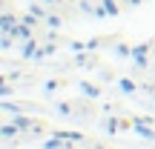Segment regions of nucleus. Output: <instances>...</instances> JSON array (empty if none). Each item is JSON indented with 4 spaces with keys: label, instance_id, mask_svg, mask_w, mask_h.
I'll list each match as a JSON object with an SVG mask.
<instances>
[{
    "label": "nucleus",
    "instance_id": "20e7f679",
    "mask_svg": "<svg viewBox=\"0 0 155 149\" xmlns=\"http://www.w3.org/2000/svg\"><path fill=\"white\" fill-rule=\"evenodd\" d=\"M17 132V123H6V126H0V138H15Z\"/></svg>",
    "mask_w": 155,
    "mask_h": 149
},
{
    "label": "nucleus",
    "instance_id": "f257e3e1",
    "mask_svg": "<svg viewBox=\"0 0 155 149\" xmlns=\"http://www.w3.org/2000/svg\"><path fill=\"white\" fill-rule=\"evenodd\" d=\"M135 132H138L141 138H147V141H155V132L147 126V121H144V118H141V121H135Z\"/></svg>",
    "mask_w": 155,
    "mask_h": 149
},
{
    "label": "nucleus",
    "instance_id": "9d476101",
    "mask_svg": "<svg viewBox=\"0 0 155 149\" xmlns=\"http://www.w3.org/2000/svg\"><path fill=\"white\" fill-rule=\"evenodd\" d=\"M104 9L109 11V15H118V3L115 0H104Z\"/></svg>",
    "mask_w": 155,
    "mask_h": 149
},
{
    "label": "nucleus",
    "instance_id": "39448f33",
    "mask_svg": "<svg viewBox=\"0 0 155 149\" xmlns=\"http://www.w3.org/2000/svg\"><path fill=\"white\" fill-rule=\"evenodd\" d=\"M0 26H3V32H15V17L3 15V17H0Z\"/></svg>",
    "mask_w": 155,
    "mask_h": 149
},
{
    "label": "nucleus",
    "instance_id": "1a4fd4ad",
    "mask_svg": "<svg viewBox=\"0 0 155 149\" xmlns=\"http://www.w3.org/2000/svg\"><path fill=\"white\" fill-rule=\"evenodd\" d=\"M32 55H35V40L29 37V40H26V46H23V57H32Z\"/></svg>",
    "mask_w": 155,
    "mask_h": 149
},
{
    "label": "nucleus",
    "instance_id": "0eeeda50",
    "mask_svg": "<svg viewBox=\"0 0 155 149\" xmlns=\"http://www.w3.org/2000/svg\"><path fill=\"white\" fill-rule=\"evenodd\" d=\"M15 123H17V129H29V126H32V121L23 118V115H15Z\"/></svg>",
    "mask_w": 155,
    "mask_h": 149
},
{
    "label": "nucleus",
    "instance_id": "7ed1b4c3",
    "mask_svg": "<svg viewBox=\"0 0 155 149\" xmlns=\"http://www.w3.org/2000/svg\"><path fill=\"white\" fill-rule=\"evenodd\" d=\"M9 34H15V37H20V40H29V37H32V32H29V23L15 26V32H9Z\"/></svg>",
    "mask_w": 155,
    "mask_h": 149
},
{
    "label": "nucleus",
    "instance_id": "9b49d317",
    "mask_svg": "<svg viewBox=\"0 0 155 149\" xmlns=\"http://www.w3.org/2000/svg\"><path fill=\"white\" fill-rule=\"evenodd\" d=\"M0 46H3V49H9V46H12V34H9V32L3 34V40H0Z\"/></svg>",
    "mask_w": 155,
    "mask_h": 149
},
{
    "label": "nucleus",
    "instance_id": "6e6552de",
    "mask_svg": "<svg viewBox=\"0 0 155 149\" xmlns=\"http://www.w3.org/2000/svg\"><path fill=\"white\" fill-rule=\"evenodd\" d=\"M81 89H83V95H89V98H98V89H95L92 83H81Z\"/></svg>",
    "mask_w": 155,
    "mask_h": 149
},
{
    "label": "nucleus",
    "instance_id": "ddd939ff",
    "mask_svg": "<svg viewBox=\"0 0 155 149\" xmlns=\"http://www.w3.org/2000/svg\"><path fill=\"white\" fill-rule=\"evenodd\" d=\"M46 3H49V0H46Z\"/></svg>",
    "mask_w": 155,
    "mask_h": 149
},
{
    "label": "nucleus",
    "instance_id": "f8f14e48",
    "mask_svg": "<svg viewBox=\"0 0 155 149\" xmlns=\"http://www.w3.org/2000/svg\"><path fill=\"white\" fill-rule=\"evenodd\" d=\"M118 126H121V123H118V121H106V129H109V132H115Z\"/></svg>",
    "mask_w": 155,
    "mask_h": 149
},
{
    "label": "nucleus",
    "instance_id": "423d86ee",
    "mask_svg": "<svg viewBox=\"0 0 155 149\" xmlns=\"http://www.w3.org/2000/svg\"><path fill=\"white\" fill-rule=\"evenodd\" d=\"M118 86H121L127 95H132V92H135V83H132V80H127V77H121V80H118Z\"/></svg>",
    "mask_w": 155,
    "mask_h": 149
},
{
    "label": "nucleus",
    "instance_id": "f03ea898",
    "mask_svg": "<svg viewBox=\"0 0 155 149\" xmlns=\"http://www.w3.org/2000/svg\"><path fill=\"white\" fill-rule=\"evenodd\" d=\"M147 49H150L147 43H141V46H135V49H132V57H135L138 66H147Z\"/></svg>",
    "mask_w": 155,
    "mask_h": 149
}]
</instances>
